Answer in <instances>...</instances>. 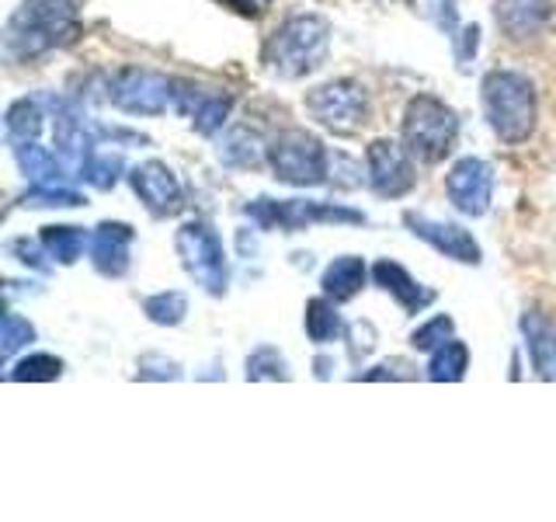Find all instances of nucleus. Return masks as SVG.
<instances>
[{
  "instance_id": "f257e3e1",
  "label": "nucleus",
  "mask_w": 556,
  "mask_h": 522,
  "mask_svg": "<svg viewBox=\"0 0 556 522\" xmlns=\"http://www.w3.org/2000/svg\"><path fill=\"white\" fill-rule=\"evenodd\" d=\"M330 52V22L324 14H289L278 25L265 49H261V63H265L275 77L282 80H300L313 70H320Z\"/></svg>"
},
{
  "instance_id": "f03ea898",
  "label": "nucleus",
  "mask_w": 556,
  "mask_h": 522,
  "mask_svg": "<svg viewBox=\"0 0 556 522\" xmlns=\"http://www.w3.org/2000/svg\"><path fill=\"white\" fill-rule=\"evenodd\" d=\"M483 115L501 144H526L539 122L535 84L518 70H491L483 77Z\"/></svg>"
},
{
  "instance_id": "7ed1b4c3",
  "label": "nucleus",
  "mask_w": 556,
  "mask_h": 522,
  "mask_svg": "<svg viewBox=\"0 0 556 522\" xmlns=\"http://www.w3.org/2000/svg\"><path fill=\"white\" fill-rule=\"evenodd\" d=\"M77 32V8L70 0H22V8L8 22L4 46L14 60H31L74 42Z\"/></svg>"
},
{
  "instance_id": "20e7f679",
  "label": "nucleus",
  "mask_w": 556,
  "mask_h": 522,
  "mask_svg": "<svg viewBox=\"0 0 556 522\" xmlns=\"http://www.w3.org/2000/svg\"><path fill=\"white\" fill-rule=\"evenodd\" d=\"M404 147L417 164H442L456 147L459 136V115L452 104L434 95H417L407 101L404 112Z\"/></svg>"
},
{
  "instance_id": "39448f33",
  "label": "nucleus",
  "mask_w": 556,
  "mask_h": 522,
  "mask_svg": "<svg viewBox=\"0 0 556 522\" xmlns=\"http://www.w3.org/2000/svg\"><path fill=\"white\" fill-rule=\"evenodd\" d=\"M268 164L278 182L295 188L324 185L330 174V153L317 136L306 129H282L268 139Z\"/></svg>"
},
{
  "instance_id": "423d86ee",
  "label": "nucleus",
  "mask_w": 556,
  "mask_h": 522,
  "mask_svg": "<svg viewBox=\"0 0 556 522\" xmlns=\"http://www.w3.org/2000/svg\"><path fill=\"white\" fill-rule=\"evenodd\" d=\"M303 109L313 122H320L324 129L338 136H352L369 122L372 101H369V91H365V84L341 77V80H330L306 91Z\"/></svg>"
},
{
  "instance_id": "0eeeda50",
  "label": "nucleus",
  "mask_w": 556,
  "mask_h": 522,
  "mask_svg": "<svg viewBox=\"0 0 556 522\" xmlns=\"http://www.w3.org/2000/svg\"><path fill=\"white\" fill-rule=\"evenodd\" d=\"M174 248H178L181 265L195 278V286H202L213 296L226 293V286H230V261H226L219 234L205 220L181 223L178 237H174Z\"/></svg>"
},
{
  "instance_id": "6e6552de",
  "label": "nucleus",
  "mask_w": 556,
  "mask_h": 522,
  "mask_svg": "<svg viewBox=\"0 0 556 522\" xmlns=\"http://www.w3.org/2000/svg\"><path fill=\"white\" fill-rule=\"evenodd\" d=\"M248 216L271 231V226H282V231H306L313 223H362L365 216L355 213L348 206L334 202H317V199H254L248 206Z\"/></svg>"
},
{
  "instance_id": "1a4fd4ad",
  "label": "nucleus",
  "mask_w": 556,
  "mask_h": 522,
  "mask_svg": "<svg viewBox=\"0 0 556 522\" xmlns=\"http://www.w3.org/2000/svg\"><path fill=\"white\" fill-rule=\"evenodd\" d=\"M109 101L129 115H161L174 101V80L147 66H122L109 80Z\"/></svg>"
},
{
  "instance_id": "9d476101",
  "label": "nucleus",
  "mask_w": 556,
  "mask_h": 522,
  "mask_svg": "<svg viewBox=\"0 0 556 522\" xmlns=\"http://www.w3.org/2000/svg\"><path fill=\"white\" fill-rule=\"evenodd\" d=\"M365 182L382 199H404L417 185V161L396 139H372L365 150Z\"/></svg>"
},
{
  "instance_id": "9b49d317",
  "label": "nucleus",
  "mask_w": 556,
  "mask_h": 522,
  "mask_svg": "<svg viewBox=\"0 0 556 522\" xmlns=\"http://www.w3.org/2000/svg\"><path fill=\"white\" fill-rule=\"evenodd\" d=\"M445 196L463 216H483L494 199V167L480 157H463L445 174Z\"/></svg>"
},
{
  "instance_id": "f8f14e48",
  "label": "nucleus",
  "mask_w": 556,
  "mask_h": 522,
  "mask_svg": "<svg viewBox=\"0 0 556 522\" xmlns=\"http://www.w3.org/2000/svg\"><path fill=\"white\" fill-rule=\"evenodd\" d=\"M129 185L139 196V202H143L153 216H174L181 209V202H185L178 174H174L164 161L136 164L132 174H129Z\"/></svg>"
},
{
  "instance_id": "ddd939ff",
  "label": "nucleus",
  "mask_w": 556,
  "mask_h": 522,
  "mask_svg": "<svg viewBox=\"0 0 556 522\" xmlns=\"http://www.w3.org/2000/svg\"><path fill=\"white\" fill-rule=\"evenodd\" d=\"M404 223L410 226L414 237H421L425 244H431L439 254H445L452 261H463V265H480V244H477L473 234L466 231V226L431 220L425 213H404Z\"/></svg>"
},
{
  "instance_id": "4468645a",
  "label": "nucleus",
  "mask_w": 556,
  "mask_h": 522,
  "mask_svg": "<svg viewBox=\"0 0 556 522\" xmlns=\"http://www.w3.org/2000/svg\"><path fill=\"white\" fill-rule=\"evenodd\" d=\"M553 0H494V22L508 42L539 39L553 22Z\"/></svg>"
},
{
  "instance_id": "2eb2a0df",
  "label": "nucleus",
  "mask_w": 556,
  "mask_h": 522,
  "mask_svg": "<svg viewBox=\"0 0 556 522\" xmlns=\"http://www.w3.org/2000/svg\"><path fill=\"white\" fill-rule=\"evenodd\" d=\"M132 226L129 223H101L91 234V261L101 275L118 278L129 272L132 261Z\"/></svg>"
},
{
  "instance_id": "dca6fc26",
  "label": "nucleus",
  "mask_w": 556,
  "mask_h": 522,
  "mask_svg": "<svg viewBox=\"0 0 556 522\" xmlns=\"http://www.w3.org/2000/svg\"><path fill=\"white\" fill-rule=\"evenodd\" d=\"M372 278H376V286L387 289L407 313H421L434 300L431 289H425L404 265H396V261H390V258L376 261V265H372Z\"/></svg>"
},
{
  "instance_id": "f3484780",
  "label": "nucleus",
  "mask_w": 556,
  "mask_h": 522,
  "mask_svg": "<svg viewBox=\"0 0 556 522\" xmlns=\"http://www.w3.org/2000/svg\"><path fill=\"white\" fill-rule=\"evenodd\" d=\"M365 278H369V269H365V261L358 254H341V258H334L324 269L320 289L334 303H348V300H355V296L362 293Z\"/></svg>"
},
{
  "instance_id": "a211bd4d",
  "label": "nucleus",
  "mask_w": 556,
  "mask_h": 522,
  "mask_svg": "<svg viewBox=\"0 0 556 522\" xmlns=\"http://www.w3.org/2000/svg\"><path fill=\"white\" fill-rule=\"evenodd\" d=\"M521 335H526V348H529L535 376L556 380V324L539 318V313H526V318H521Z\"/></svg>"
},
{
  "instance_id": "6ab92c4d",
  "label": "nucleus",
  "mask_w": 556,
  "mask_h": 522,
  "mask_svg": "<svg viewBox=\"0 0 556 522\" xmlns=\"http://www.w3.org/2000/svg\"><path fill=\"white\" fill-rule=\"evenodd\" d=\"M219 161L226 167H257L268 161V144L248 126H233L219 139Z\"/></svg>"
},
{
  "instance_id": "aec40b11",
  "label": "nucleus",
  "mask_w": 556,
  "mask_h": 522,
  "mask_svg": "<svg viewBox=\"0 0 556 522\" xmlns=\"http://www.w3.org/2000/svg\"><path fill=\"white\" fill-rule=\"evenodd\" d=\"M42 251L56 261V265H74V261L84 258V251L91 248V234L84 231V226H42Z\"/></svg>"
},
{
  "instance_id": "412c9836",
  "label": "nucleus",
  "mask_w": 556,
  "mask_h": 522,
  "mask_svg": "<svg viewBox=\"0 0 556 522\" xmlns=\"http://www.w3.org/2000/svg\"><path fill=\"white\" fill-rule=\"evenodd\" d=\"M303 327H306V338L313 345H334L344 335V321L338 313V303L330 300V296H317V300H309Z\"/></svg>"
},
{
  "instance_id": "4be33fe9",
  "label": "nucleus",
  "mask_w": 556,
  "mask_h": 522,
  "mask_svg": "<svg viewBox=\"0 0 556 522\" xmlns=\"http://www.w3.org/2000/svg\"><path fill=\"white\" fill-rule=\"evenodd\" d=\"M469 370V348L459 338H448L442 348H434L428 362V380L434 383H459Z\"/></svg>"
},
{
  "instance_id": "5701e85b",
  "label": "nucleus",
  "mask_w": 556,
  "mask_h": 522,
  "mask_svg": "<svg viewBox=\"0 0 556 522\" xmlns=\"http://www.w3.org/2000/svg\"><path fill=\"white\" fill-rule=\"evenodd\" d=\"M42 104L39 101H28V98H22V101H14L11 109H8V139H11V147H17V144H35V136L42 133Z\"/></svg>"
},
{
  "instance_id": "b1692460",
  "label": "nucleus",
  "mask_w": 556,
  "mask_h": 522,
  "mask_svg": "<svg viewBox=\"0 0 556 522\" xmlns=\"http://www.w3.org/2000/svg\"><path fill=\"white\" fill-rule=\"evenodd\" d=\"M230 109H233V98L223 95V91H205L202 104L195 109V115H191V122H195V129L202 136H213L226 126V119H230Z\"/></svg>"
},
{
  "instance_id": "393cba45",
  "label": "nucleus",
  "mask_w": 556,
  "mask_h": 522,
  "mask_svg": "<svg viewBox=\"0 0 556 522\" xmlns=\"http://www.w3.org/2000/svg\"><path fill=\"white\" fill-rule=\"evenodd\" d=\"M143 313H147V318H150L153 324L174 327V324H181V321H185L188 300H185V293H178V289L156 293V296H147V300H143Z\"/></svg>"
},
{
  "instance_id": "a878e982",
  "label": "nucleus",
  "mask_w": 556,
  "mask_h": 522,
  "mask_svg": "<svg viewBox=\"0 0 556 522\" xmlns=\"http://www.w3.org/2000/svg\"><path fill=\"white\" fill-rule=\"evenodd\" d=\"M60 376H63V359L49 356V352H31L8 373V380H14V383H22V380H46L49 383V380H60Z\"/></svg>"
},
{
  "instance_id": "bb28decb",
  "label": "nucleus",
  "mask_w": 556,
  "mask_h": 522,
  "mask_svg": "<svg viewBox=\"0 0 556 522\" xmlns=\"http://www.w3.org/2000/svg\"><path fill=\"white\" fill-rule=\"evenodd\" d=\"M452 331H456V324H452V318H445V313H439V318H431V321H425L421 327H414L410 345L417 348V352H434V348H442L448 338H456V335H452Z\"/></svg>"
},
{
  "instance_id": "cd10ccee",
  "label": "nucleus",
  "mask_w": 556,
  "mask_h": 522,
  "mask_svg": "<svg viewBox=\"0 0 556 522\" xmlns=\"http://www.w3.org/2000/svg\"><path fill=\"white\" fill-rule=\"evenodd\" d=\"M248 380H289V362L265 345L248 359Z\"/></svg>"
},
{
  "instance_id": "c85d7f7f",
  "label": "nucleus",
  "mask_w": 556,
  "mask_h": 522,
  "mask_svg": "<svg viewBox=\"0 0 556 522\" xmlns=\"http://www.w3.org/2000/svg\"><path fill=\"white\" fill-rule=\"evenodd\" d=\"M118 171H122V157L118 153H91L84 164V174L94 188H112L118 182Z\"/></svg>"
},
{
  "instance_id": "c756f323",
  "label": "nucleus",
  "mask_w": 556,
  "mask_h": 522,
  "mask_svg": "<svg viewBox=\"0 0 556 522\" xmlns=\"http://www.w3.org/2000/svg\"><path fill=\"white\" fill-rule=\"evenodd\" d=\"M0 341H4V359H11L17 348H25L35 341V327L28 324V318H22V313L8 310L4 313V331H0Z\"/></svg>"
},
{
  "instance_id": "7c9ffc66",
  "label": "nucleus",
  "mask_w": 556,
  "mask_h": 522,
  "mask_svg": "<svg viewBox=\"0 0 556 522\" xmlns=\"http://www.w3.org/2000/svg\"><path fill=\"white\" fill-rule=\"evenodd\" d=\"M28 206H80V191L66 188V185H35L28 196H25Z\"/></svg>"
},
{
  "instance_id": "2f4dec72",
  "label": "nucleus",
  "mask_w": 556,
  "mask_h": 522,
  "mask_svg": "<svg viewBox=\"0 0 556 522\" xmlns=\"http://www.w3.org/2000/svg\"><path fill=\"white\" fill-rule=\"evenodd\" d=\"M139 376H143V380H178L181 365L164 359V356H143V359H139Z\"/></svg>"
},
{
  "instance_id": "473e14b6",
  "label": "nucleus",
  "mask_w": 556,
  "mask_h": 522,
  "mask_svg": "<svg viewBox=\"0 0 556 522\" xmlns=\"http://www.w3.org/2000/svg\"><path fill=\"white\" fill-rule=\"evenodd\" d=\"M372 345H376V331H372V324H355L352 327V359H358V356H369L372 352Z\"/></svg>"
},
{
  "instance_id": "72a5a7b5",
  "label": "nucleus",
  "mask_w": 556,
  "mask_h": 522,
  "mask_svg": "<svg viewBox=\"0 0 556 522\" xmlns=\"http://www.w3.org/2000/svg\"><path fill=\"white\" fill-rule=\"evenodd\" d=\"M452 42H456V57L459 63H466L469 57H477V46H480V28H463L459 35H452Z\"/></svg>"
},
{
  "instance_id": "f704fd0d",
  "label": "nucleus",
  "mask_w": 556,
  "mask_h": 522,
  "mask_svg": "<svg viewBox=\"0 0 556 522\" xmlns=\"http://www.w3.org/2000/svg\"><path fill=\"white\" fill-rule=\"evenodd\" d=\"M219 4L226 8H233L237 14H248V17H257V14H265L271 8V0H219Z\"/></svg>"
}]
</instances>
